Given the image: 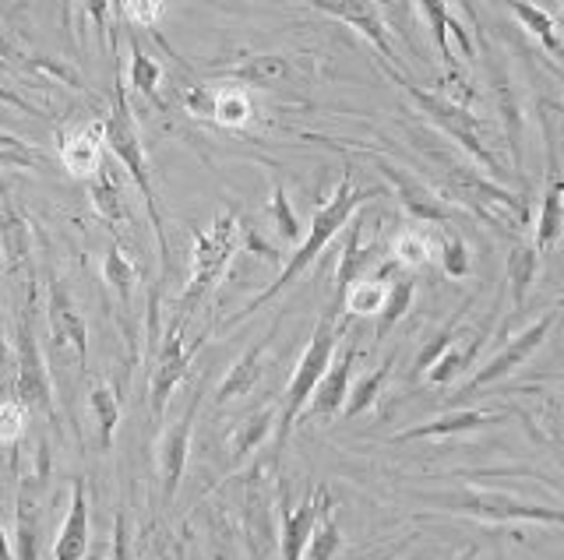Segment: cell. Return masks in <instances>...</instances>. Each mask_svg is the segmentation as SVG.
Listing matches in <instances>:
<instances>
[{
	"label": "cell",
	"mask_w": 564,
	"mask_h": 560,
	"mask_svg": "<svg viewBox=\"0 0 564 560\" xmlns=\"http://www.w3.org/2000/svg\"><path fill=\"white\" fill-rule=\"evenodd\" d=\"M561 304H564V293H561Z\"/></svg>",
	"instance_id": "cell-55"
},
{
	"label": "cell",
	"mask_w": 564,
	"mask_h": 560,
	"mask_svg": "<svg viewBox=\"0 0 564 560\" xmlns=\"http://www.w3.org/2000/svg\"><path fill=\"white\" fill-rule=\"evenodd\" d=\"M416 4L423 11V19H427V29H431V36L437 43V57H441V64H445L448 78H458V64L452 57V36L458 40V46H463L466 57H473V40L466 36V29L452 19L448 0H416Z\"/></svg>",
	"instance_id": "cell-24"
},
{
	"label": "cell",
	"mask_w": 564,
	"mask_h": 560,
	"mask_svg": "<svg viewBox=\"0 0 564 560\" xmlns=\"http://www.w3.org/2000/svg\"><path fill=\"white\" fill-rule=\"evenodd\" d=\"M117 14L128 25L155 29L159 22H163V14H166V0H120Z\"/></svg>",
	"instance_id": "cell-43"
},
{
	"label": "cell",
	"mask_w": 564,
	"mask_h": 560,
	"mask_svg": "<svg viewBox=\"0 0 564 560\" xmlns=\"http://www.w3.org/2000/svg\"><path fill=\"white\" fill-rule=\"evenodd\" d=\"M508 413H490V409H455L445 413L437 419H427V424H416V427H405L392 437V444H410V441H427V437H455V433H469V430H480V427H494V424H505Z\"/></svg>",
	"instance_id": "cell-22"
},
{
	"label": "cell",
	"mask_w": 564,
	"mask_h": 560,
	"mask_svg": "<svg viewBox=\"0 0 564 560\" xmlns=\"http://www.w3.org/2000/svg\"><path fill=\"white\" fill-rule=\"evenodd\" d=\"M0 102H8V107H14V110H22V113H35L40 117V110L32 107V102L25 99V96H18V92H11L8 85H0Z\"/></svg>",
	"instance_id": "cell-51"
},
{
	"label": "cell",
	"mask_w": 564,
	"mask_h": 560,
	"mask_svg": "<svg viewBox=\"0 0 564 560\" xmlns=\"http://www.w3.org/2000/svg\"><path fill=\"white\" fill-rule=\"evenodd\" d=\"M473 296H466V300L463 304H458L455 310H452V318L445 321V325H441L437 331H434V336H431V342H423V349H420V353H416V360H413V377H423V374H427L431 371V366L437 363V356L441 353H445V349L455 342V336H458V328H463V321H466V314L473 310Z\"/></svg>",
	"instance_id": "cell-31"
},
{
	"label": "cell",
	"mask_w": 564,
	"mask_h": 560,
	"mask_svg": "<svg viewBox=\"0 0 564 560\" xmlns=\"http://www.w3.org/2000/svg\"><path fill=\"white\" fill-rule=\"evenodd\" d=\"M205 398V384H198L187 402L184 416L163 430V441H159V483H163V504L176 501V490H181L184 469H187V454H191V433H194V419H198Z\"/></svg>",
	"instance_id": "cell-13"
},
{
	"label": "cell",
	"mask_w": 564,
	"mask_h": 560,
	"mask_svg": "<svg viewBox=\"0 0 564 560\" xmlns=\"http://www.w3.org/2000/svg\"><path fill=\"white\" fill-rule=\"evenodd\" d=\"M88 494H85V480H75L70 486V507L67 518L53 542V560H85L88 557Z\"/></svg>",
	"instance_id": "cell-25"
},
{
	"label": "cell",
	"mask_w": 564,
	"mask_h": 560,
	"mask_svg": "<svg viewBox=\"0 0 564 560\" xmlns=\"http://www.w3.org/2000/svg\"><path fill=\"white\" fill-rule=\"evenodd\" d=\"M339 553H343V529H339V518H335V501L328 494L322 504V515L314 521L304 560H335Z\"/></svg>",
	"instance_id": "cell-33"
},
{
	"label": "cell",
	"mask_w": 564,
	"mask_h": 560,
	"mask_svg": "<svg viewBox=\"0 0 564 560\" xmlns=\"http://www.w3.org/2000/svg\"><path fill=\"white\" fill-rule=\"evenodd\" d=\"M46 321H50L53 342L75 349L78 366L85 371V366H88V321H85V314L78 310V304L70 300L67 286L61 283L57 275H53L50 286H46Z\"/></svg>",
	"instance_id": "cell-15"
},
{
	"label": "cell",
	"mask_w": 564,
	"mask_h": 560,
	"mask_svg": "<svg viewBox=\"0 0 564 560\" xmlns=\"http://www.w3.org/2000/svg\"><path fill=\"white\" fill-rule=\"evenodd\" d=\"M159 560H184V547H173L170 553H163Z\"/></svg>",
	"instance_id": "cell-54"
},
{
	"label": "cell",
	"mask_w": 564,
	"mask_h": 560,
	"mask_svg": "<svg viewBox=\"0 0 564 560\" xmlns=\"http://www.w3.org/2000/svg\"><path fill=\"white\" fill-rule=\"evenodd\" d=\"M29 427V409L18 398L0 402V444H18Z\"/></svg>",
	"instance_id": "cell-44"
},
{
	"label": "cell",
	"mask_w": 564,
	"mask_h": 560,
	"mask_svg": "<svg viewBox=\"0 0 564 560\" xmlns=\"http://www.w3.org/2000/svg\"><path fill=\"white\" fill-rule=\"evenodd\" d=\"M110 8H113V0H82L85 19L96 25L99 40H106V46L117 50V36H113V29H110Z\"/></svg>",
	"instance_id": "cell-47"
},
{
	"label": "cell",
	"mask_w": 564,
	"mask_h": 560,
	"mask_svg": "<svg viewBox=\"0 0 564 560\" xmlns=\"http://www.w3.org/2000/svg\"><path fill=\"white\" fill-rule=\"evenodd\" d=\"M561 8H564V0H561Z\"/></svg>",
	"instance_id": "cell-56"
},
{
	"label": "cell",
	"mask_w": 564,
	"mask_h": 560,
	"mask_svg": "<svg viewBox=\"0 0 564 560\" xmlns=\"http://www.w3.org/2000/svg\"><path fill=\"white\" fill-rule=\"evenodd\" d=\"M392 366H395V356H388L381 366H375L370 374H364L357 384H349V395H346V406H343V416L346 419H357L367 409H375V402L381 398L388 377H392Z\"/></svg>",
	"instance_id": "cell-32"
},
{
	"label": "cell",
	"mask_w": 564,
	"mask_h": 560,
	"mask_svg": "<svg viewBox=\"0 0 564 560\" xmlns=\"http://www.w3.org/2000/svg\"><path fill=\"white\" fill-rule=\"evenodd\" d=\"M508 11L516 14L519 25L529 32V36H536V40L543 43L546 54L564 64V46H561V40H557V29H554V19H551V14H546L543 8H536V4H529V0H508Z\"/></svg>",
	"instance_id": "cell-30"
},
{
	"label": "cell",
	"mask_w": 564,
	"mask_h": 560,
	"mask_svg": "<svg viewBox=\"0 0 564 560\" xmlns=\"http://www.w3.org/2000/svg\"><path fill=\"white\" fill-rule=\"evenodd\" d=\"M61 163L70 177L93 180L102 166V124H82L61 134Z\"/></svg>",
	"instance_id": "cell-23"
},
{
	"label": "cell",
	"mask_w": 564,
	"mask_h": 560,
	"mask_svg": "<svg viewBox=\"0 0 564 560\" xmlns=\"http://www.w3.org/2000/svg\"><path fill=\"white\" fill-rule=\"evenodd\" d=\"M0 560H18L8 547V529H4V515H0Z\"/></svg>",
	"instance_id": "cell-52"
},
{
	"label": "cell",
	"mask_w": 564,
	"mask_h": 560,
	"mask_svg": "<svg viewBox=\"0 0 564 560\" xmlns=\"http://www.w3.org/2000/svg\"><path fill=\"white\" fill-rule=\"evenodd\" d=\"M35 310V286L29 289V304L18 314V331H14V356H18V381H14V398L22 402L29 413H43L50 424H57V402H53V381L46 371V356L35 339L32 325Z\"/></svg>",
	"instance_id": "cell-8"
},
{
	"label": "cell",
	"mask_w": 564,
	"mask_h": 560,
	"mask_svg": "<svg viewBox=\"0 0 564 560\" xmlns=\"http://www.w3.org/2000/svg\"><path fill=\"white\" fill-rule=\"evenodd\" d=\"M50 483V444L40 441L35 469L18 480V501H14V547L18 560H40V536H43V497Z\"/></svg>",
	"instance_id": "cell-9"
},
{
	"label": "cell",
	"mask_w": 564,
	"mask_h": 560,
	"mask_svg": "<svg viewBox=\"0 0 564 560\" xmlns=\"http://www.w3.org/2000/svg\"><path fill=\"white\" fill-rule=\"evenodd\" d=\"M110 560H131V536H128V518L117 512L113 518V557Z\"/></svg>",
	"instance_id": "cell-50"
},
{
	"label": "cell",
	"mask_w": 564,
	"mask_h": 560,
	"mask_svg": "<svg viewBox=\"0 0 564 560\" xmlns=\"http://www.w3.org/2000/svg\"><path fill=\"white\" fill-rule=\"evenodd\" d=\"M35 163H43V155L35 152L29 142L11 138V134H0V166H35Z\"/></svg>",
	"instance_id": "cell-46"
},
{
	"label": "cell",
	"mask_w": 564,
	"mask_h": 560,
	"mask_svg": "<svg viewBox=\"0 0 564 560\" xmlns=\"http://www.w3.org/2000/svg\"><path fill=\"white\" fill-rule=\"evenodd\" d=\"M131 89L138 96H145L149 102H159V81H163V67H159L145 50H141V43L131 36Z\"/></svg>",
	"instance_id": "cell-39"
},
{
	"label": "cell",
	"mask_w": 564,
	"mask_h": 560,
	"mask_svg": "<svg viewBox=\"0 0 564 560\" xmlns=\"http://www.w3.org/2000/svg\"><path fill=\"white\" fill-rule=\"evenodd\" d=\"M349 237H346V248L339 254V268H335V289H332V304L343 310V296L352 283H360L370 272H378L381 265V251L378 248H364V219L352 216L349 219Z\"/></svg>",
	"instance_id": "cell-20"
},
{
	"label": "cell",
	"mask_w": 564,
	"mask_h": 560,
	"mask_svg": "<svg viewBox=\"0 0 564 560\" xmlns=\"http://www.w3.org/2000/svg\"><path fill=\"white\" fill-rule=\"evenodd\" d=\"M540 275V251L533 248V240H516L505 261V286L511 293V314H522L529 289H533Z\"/></svg>",
	"instance_id": "cell-27"
},
{
	"label": "cell",
	"mask_w": 564,
	"mask_h": 560,
	"mask_svg": "<svg viewBox=\"0 0 564 560\" xmlns=\"http://www.w3.org/2000/svg\"><path fill=\"white\" fill-rule=\"evenodd\" d=\"M184 110L191 117H208L216 113V85H191L184 92Z\"/></svg>",
	"instance_id": "cell-49"
},
{
	"label": "cell",
	"mask_w": 564,
	"mask_h": 560,
	"mask_svg": "<svg viewBox=\"0 0 564 560\" xmlns=\"http://www.w3.org/2000/svg\"><path fill=\"white\" fill-rule=\"evenodd\" d=\"M14 381H18V356L8 342V331L0 328V402L14 398Z\"/></svg>",
	"instance_id": "cell-48"
},
{
	"label": "cell",
	"mask_w": 564,
	"mask_h": 560,
	"mask_svg": "<svg viewBox=\"0 0 564 560\" xmlns=\"http://www.w3.org/2000/svg\"><path fill=\"white\" fill-rule=\"evenodd\" d=\"M554 321H557V310H546L543 318H536L525 331H519L516 339H508V342L498 349V353H494V356L480 366V371H476V374L463 384V388L455 392V395H458V398H469L473 392L490 388V384H498V381H505L508 374H516L519 366L543 345V339L551 336Z\"/></svg>",
	"instance_id": "cell-11"
},
{
	"label": "cell",
	"mask_w": 564,
	"mask_h": 560,
	"mask_svg": "<svg viewBox=\"0 0 564 560\" xmlns=\"http://www.w3.org/2000/svg\"><path fill=\"white\" fill-rule=\"evenodd\" d=\"M279 427V402H269L264 409H251L240 424L229 430V462H234V469L251 459V454L269 441V433Z\"/></svg>",
	"instance_id": "cell-26"
},
{
	"label": "cell",
	"mask_w": 564,
	"mask_h": 560,
	"mask_svg": "<svg viewBox=\"0 0 564 560\" xmlns=\"http://www.w3.org/2000/svg\"><path fill=\"white\" fill-rule=\"evenodd\" d=\"M413 296H416V283L410 275H399L388 283V293H384V304L378 310V325H375V342H384L388 339V331H392L405 314H410L413 307Z\"/></svg>",
	"instance_id": "cell-29"
},
{
	"label": "cell",
	"mask_w": 564,
	"mask_h": 560,
	"mask_svg": "<svg viewBox=\"0 0 564 560\" xmlns=\"http://www.w3.org/2000/svg\"><path fill=\"white\" fill-rule=\"evenodd\" d=\"M328 497V486H314L304 494L296 507H282L279 518V560H304L307 542L314 532V521L322 515V504Z\"/></svg>",
	"instance_id": "cell-18"
},
{
	"label": "cell",
	"mask_w": 564,
	"mask_h": 560,
	"mask_svg": "<svg viewBox=\"0 0 564 560\" xmlns=\"http://www.w3.org/2000/svg\"><path fill=\"white\" fill-rule=\"evenodd\" d=\"M279 325H282V318H275L272 328H269V336L247 345L243 353L237 356V363L226 371V377L219 381V388H216V406H219V409L229 406V402H240L243 395H251V392L258 388V381H261V374H264V356H269L272 339L279 336Z\"/></svg>",
	"instance_id": "cell-19"
},
{
	"label": "cell",
	"mask_w": 564,
	"mask_h": 560,
	"mask_svg": "<svg viewBox=\"0 0 564 560\" xmlns=\"http://www.w3.org/2000/svg\"><path fill=\"white\" fill-rule=\"evenodd\" d=\"M205 336L194 342V345H184V321H170L166 336L155 342V363H152V381H149V409H152V419L166 416V406L176 392V384L184 381L187 366L194 360L198 349H205Z\"/></svg>",
	"instance_id": "cell-10"
},
{
	"label": "cell",
	"mask_w": 564,
	"mask_h": 560,
	"mask_svg": "<svg viewBox=\"0 0 564 560\" xmlns=\"http://www.w3.org/2000/svg\"><path fill=\"white\" fill-rule=\"evenodd\" d=\"M102 145L113 152V160L128 169V177L134 180V187L141 190L149 208V219H152V230H155V243H159V261H163V272H170V240H166V219H163V208H159L155 198V184H152V166H149V155H145V142H141V131H138V120L131 113V102L123 85L117 81L113 89V107L110 117L102 120Z\"/></svg>",
	"instance_id": "cell-2"
},
{
	"label": "cell",
	"mask_w": 564,
	"mask_h": 560,
	"mask_svg": "<svg viewBox=\"0 0 564 560\" xmlns=\"http://www.w3.org/2000/svg\"><path fill=\"white\" fill-rule=\"evenodd\" d=\"M240 251V219L237 212H223L212 219V226H205L202 233H194V254H191V278L176 300L173 321H184L194 314L205 296L216 289V283L226 275L229 261Z\"/></svg>",
	"instance_id": "cell-4"
},
{
	"label": "cell",
	"mask_w": 564,
	"mask_h": 560,
	"mask_svg": "<svg viewBox=\"0 0 564 560\" xmlns=\"http://www.w3.org/2000/svg\"><path fill=\"white\" fill-rule=\"evenodd\" d=\"M251 117H254V102L243 85L216 89V113H212V120H216L219 128H243Z\"/></svg>",
	"instance_id": "cell-36"
},
{
	"label": "cell",
	"mask_w": 564,
	"mask_h": 560,
	"mask_svg": "<svg viewBox=\"0 0 564 560\" xmlns=\"http://www.w3.org/2000/svg\"><path fill=\"white\" fill-rule=\"evenodd\" d=\"M88 195H93V205H96V212L102 216V222L120 226L123 219H128V208H123V190L113 180V173L106 163L99 166L96 177L88 180Z\"/></svg>",
	"instance_id": "cell-35"
},
{
	"label": "cell",
	"mask_w": 564,
	"mask_h": 560,
	"mask_svg": "<svg viewBox=\"0 0 564 560\" xmlns=\"http://www.w3.org/2000/svg\"><path fill=\"white\" fill-rule=\"evenodd\" d=\"M378 190H357L352 187V173H346V177L339 180V187H335V195L317 208L314 212V219H311V226H307V233L300 237V243H296V251L286 257V265L279 268V278L269 286V289H261L254 300H247L243 304V310L240 314H234L223 328H237L243 318H251V314H258L261 307H269L279 293H286L300 275H304L317 257H322V251L328 248V243L339 237L346 226H349V219L360 212V208L375 198Z\"/></svg>",
	"instance_id": "cell-1"
},
{
	"label": "cell",
	"mask_w": 564,
	"mask_h": 560,
	"mask_svg": "<svg viewBox=\"0 0 564 560\" xmlns=\"http://www.w3.org/2000/svg\"><path fill=\"white\" fill-rule=\"evenodd\" d=\"M561 237H564V177L557 163V145L551 138V128H546V184L533 226V248L540 254H551L561 243Z\"/></svg>",
	"instance_id": "cell-14"
},
{
	"label": "cell",
	"mask_w": 564,
	"mask_h": 560,
	"mask_svg": "<svg viewBox=\"0 0 564 560\" xmlns=\"http://www.w3.org/2000/svg\"><path fill=\"white\" fill-rule=\"evenodd\" d=\"M269 216L275 222V233L286 240V243H300V222H296V212L290 208V198H286V187H275L272 190V201H269Z\"/></svg>",
	"instance_id": "cell-42"
},
{
	"label": "cell",
	"mask_w": 564,
	"mask_h": 560,
	"mask_svg": "<svg viewBox=\"0 0 564 560\" xmlns=\"http://www.w3.org/2000/svg\"><path fill=\"white\" fill-rule=\"evenodd\" d=\"M357 353L360 349H357V339H352L343 353L332 360L325 377L317 381V388L304 406V413H300V419H322V424H328V419L343 413L346 395H349V381H352V366H357Z\"/></svg>",
	"instance_id": "cell-16"
},
{
	"label": "cell",
	"mask_w": 564,
	"mask_h": 560,
	"mask_svg": "<svg viewBox=\"0 0 564 560\" xmlns=\"http://www.w3.org/2000/svg\"><path fill=\"white\" fill-rule=\"evenodd\" d=\"M437 257H441V272L448 278H466L473 261H469V248L466 240L452 233V230H441V243H437Z\"/></svg>",
	"instance_id": "cell-41"
},
{
	"label": "cell",
	"mask_w": 564,
	"mask_h": 560,
	"mask_svg": "<svg viewBox=\"0 0 564 560\" xmlns=\"http://www.w3.org/2000/svg\"><path fill=\"white\" fill-rule=\"evenodd\" d=\"M384 72H388V78L402 85L405 96L416 102V110L427 117L441 134H448L452 142L463 145L473 155V160L490 173V177H501V163H498V155H494L490 145H487V134H484L480 117H476L469 107H463V102H455V99L441 96V92H427V89H420V85L405 81L392 64H384Z\"/></svg>",
	"instance_id": "cell-5"
},
{
	"label": "cell",
	"mask_w": 564,
	"mask_h": 560,
	"mask_svg": "<svg viewBox=\"0 0 564 560\" xmlns=\"http://www.w3.org/2000/svg\"><path fill=\"white\" fill-rule=\"evenodd\" d=\"M32 251V230L29 219L11 205V195L0 187V254L8 257V265H22Z\"/></svg>",
	"instance_id": "cell-28"
},
{
	"label": "cell",
	"mask_w": 564,
	"mask_h": 560,
	"mask_svg": "<svg viewBox=\"0 0 564 560\" xmlns=\"http://www.w3.org/2000/svg\"><path fill=\"white\" fill-rule=\"evenodd\" d=\"M240 251H251V254H264V261H272V265H286V257H282V251L275 248V243L261 233V226H247L240 222Z\"/></svg>",
	"instance_id": "cell-45"
},
{
	"label": "cell",
	"mask_w": 564,
	"mask_h": 560,
	"mask_svg": "<svg viewBox=\"0 0 564 560\" xmlns=\"http://www.w3.org/2000/svg\"><path fill=\"white\" fill-rule=\"evenodd\" d=\"M307 4L317 8V11H325V14H332V19L346 22L349 29H357L360 36L381 54V64L395 61L392 43H388V29H384L378 0H307Z\"/></svg>",
	"instance_id": "cell-17"
},
{
	"label": "cell",
	"mask_w": 564,
	"mask_h": 560,
	"mask_svg": "<svg viewBox=\"0 0 564 560\" xmlns=\"http://www.w3.org/2000/svg\"><path fill=\"white\" fill-rule=\"evenodd\" d=\"M441 180H445L448 198H455L476 219H484L490 226L519 233L525 226V201H519L511 190L501 184H494L490 177H480L476 169L463 163H441Z\"/></svg>",
	"instance_id": "cell-6"
},
{
	"label": "cell",
	"mask_w": 564,
	"mask_h": 560,
	"mask_svg": "<svg viewBox=\"0 0 564 560\" xmlns=\"http://www.w3.org/2000/svg\"><path fill=\"white\" fill-rule=\"evenodd\" d=\"M490 331H494V314L480 328H473L469 336H455V342L437 356V363L431 366V371L423 374V377H427V384H434V388H445V384H452V381L463 377L466 371H473L476 356H480V349L490 339Z\"/></svg>",
	"instance_id": "cell-21"
},
{
	"label": "cell",
	"mask_w": 564,
	"mask_h": 560,
	"mask_svg": "<svg viewBox=\"0 0 564 560\" xmlns=\"http://www.w3.org/2000/svg\"><path fill=\"white\" fill-rule=\"evenodd\" d=\"M375 160V166L381 169V177L392 184L395 198L402 205V212L410 216L413 222H431V226H445L458 216V208L448 205L445 198L437 195V190H431V184H423L420 177H413L410 169L395 166L392 160H384V155H370Z\"/></svg>",
	"instance_id": "cell-12"
},
{
	"label": "cell",
	"mask_w": 564,
	"mask_h": 560,
	"mask_svg": "<svg viewBox=\"0 0 564 560\" xmlns=\"http://www.w3.org/2000/svg\"><path fill=\"white\" fill-rule=\"evenodd\" d=\"M343 331L346 328L339 325V307L328 304L322 318H317L314 331H311L307 349L300 353V363H296V371L290 377L286 395H282V402H279V427H275L279 430V451L286 448L293 427L300 424V413H304V406H307L314 388H317V381L325 377V371L332 366L335 353H339Z\"/></svg>",
	"instance_id": "cell-3"
},
{
	"label": "cell",
	"mask_w": 564,
	"mask_h": 560,
	"mask_svg": "<svg viewBox=\"0 0 564 560\" xmlns=\"http://www.w3.org/2000/svg\"><path fill=\"white\" fill-rule=\"evenodd\" d=\"M102 278L120 296V304L128 307L131 304V293H134V283H138V272L131 265V257L120 251V243H113L110 254H106V261H102Z\"/></svg>",
	"instance_id": "cell-40"
},
{
	"label": "cell",
	"mask_w": 564,
	"mask_h": 560,
	"mask_svg": "<svg viewBox=\"0 0 564 560\" xmlns=\"http://www.w3.org/2000/svg\"><path fill=\"white\" fill-rule=\"evenodd\" d=\"M445 515H469L480 521H540V525H564V507L551 504H529L501 490H445V494H427L423 497Z\"/></svg>",
	"instance_id": "cell-7"
},
{
	"label": "cell",
	"mask_w": 564,
	"mask_h": 560,
	"mask_svg": "<svg viewBox=\"0 0 564 560\" xmlns=\"http://www.w3.org/2000/svg\"><path fill=\"white\" fill-rule=\"evenodd\" d=\"M399 550H402V547H388L384 553H378V557H370V560H395V557H399Z\"/></svg>",
	"instance_id": "cell-53"
},
{
	"label": "cell",
	"mask_w": 564,
	"mask_h": 560,
	"mask_svg": "<svg viewBox=\"0 0 564 560\" xmlns=\"http://www.w3.org/2000/svg\"><path fill=\"white\" fill-rule=\"evenodd\" d=\"M434 257V248H431V237L416 230V226H405V230L395 237L392 243V261L399 268H423L427 261Z\"/></svg>",
	"instance_id": "cell-38"
},
{
	"label": "cell",
	"mask_w": 564,
	"mask_h": 560,
	"mask_svg": "<svg viewBox=\"0 0 564 560\" xmlns=\"http://www.w3.org/2000/svg\"><path fill=\"white\" fill-rule=\"evenodd\" d=\"M88 409H93L96 430H99V448L110 451L113 433L120 427V395L106 381H99V384H93V392H88Z\"/></svg>",
	"instance_id": "cell-34"
},
{
	"label": "cell",
	"mask_w": 564,
	"mask_h": 560,
	"mask_svg": "<svg viewBox=\"0 0 564 560\" xmlns=\"http://www.w3.org/2000/svg\"><path fill=\"white\" fill-rule=\"evenodd\" d=\"M388 283L378 275H367L360 283H352L343 296V310H349L352 318H378V310L384 304Z\"/></svg>",
	"instance_id": "cell-37"
}]
</instances>
